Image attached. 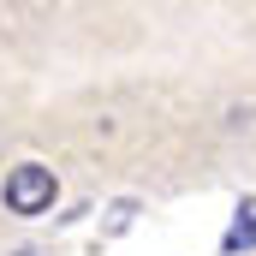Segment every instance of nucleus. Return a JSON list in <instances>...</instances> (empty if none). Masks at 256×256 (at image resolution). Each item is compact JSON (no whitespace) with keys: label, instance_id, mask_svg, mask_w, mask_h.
Listing matches in <instances>:
<instances>
[{"label":"nucleus","instance_id":"obj_1","mask_svg":"<svg viewBox=\"0 0 256 256\" xmlns=\"http://www.w3.org/2000/svg\"><path fill=\"white\" fill-rule=\"evenodd\" d=\"M54 167H42V161H18L12 173H6V185H0V202H6V214H42V208H54Z\"/></svg>","mask_w":256,"mask_h":256},{"label":"nucleus","instance_id":"obj_2","mask_svg":"<svg viewBox=\"0 0 256 256\" xmlns=\"http://www.w3.org/2000/svg\"><path fill=\"white\" fill-rule=\"evenodd\" d=\"M220 250H226V256H238V250H256V196H244V202L232 208V226H226Z\"/></svg>","mask_w":256,"mask_h":256}]
</instances>
